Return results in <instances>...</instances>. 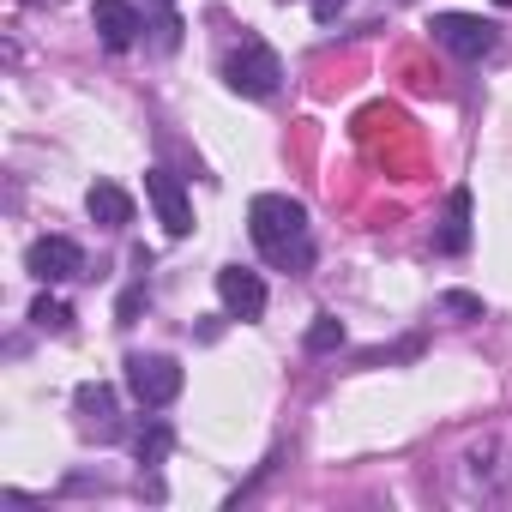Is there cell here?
I'll return each instance as SVG.
<instances>
[{
    "instance_id": "cell-5",
    "label": "cell",
    "mask_w": 512,
    "mask_h": 512,
    "mask_svg": "<svg viewBox=\"0 0 512 512\" xmlns=\"http://www.w3.org/2000/svg\"><path fill=\"white\" fill-rule=\"evenodd\" d=\"M25 266H31L37 284H73V278L85 272V247H79L73 235H43V241H31Z\"/></svg>"
},
{
    "instance_id": "cell-10",
    "label": "cell",
    "mask_w": 512,
    "mask_h": 512,
    "mask_svg": "<svg viewBox=\"0 0 512 512\" xmlns=\"http://www.w3.org/2000/svg\"><path fill=\"white\" fill-rule=\"evenodd\" d=\"M85 211H91V223H103V229H127V223H133V193L115 187V181H91Z\"/></svg>"
},
{
    "instance_id": "cell-13",
    "label": "cell",
    "mask_w": 512,
    "mask_h": 512,
    "mask_svg": "<svg viewBox=\"0 0 512 512\" xmlns=\"http://www.w3.org/2000/svg\"><path fill=\"white\" fill-rule=\"evenodd\" d=\"M31 326L61 338V332H73V308H67V302H55V296H37V302H31Z\"/></svg>"
},
{
    "instance_id": "cell-12",
    "label": "cell",
    "mask_w": 512,
    "mask_h": 512,
    "mask_svg": "<svg viewBox=\"0 0 512 512\" xmlns=\"http://www.w3.org/2000/svg\"><path fill=\"white\" fill-rule=\"evenodd\" d=\"M169 446H175V428H169L163 416H151V422L139 428V440H133V452H139V470H157V464L169 458Z\"/></svg>"
},
{
    "instance_id": "cell-16",
    "label": "cell",
    "mask_w": 512,
    "mask_h": 512,
    "mask_svg": "<svg viewBox=\"0 0 512 512\" xmlns=\"http://www.w3.org/2000/svg\"><path fill=\"white\" fill-rule=\"evenodd\" d=\"M139 308H145V284H133V290L121 296V308H115V314H121V326H133V314H139Z\"/></svg>"
},
{
    "instance_id": "cell-7",
    "label": "cell",
    "mask_w": 512,
    "mask_h": 512,
    "mask_svg": "<svg viewBox=\"0 0 512 512\" xmlns=\"http://www.w3.org/2000/svg\"><path fill=\"white\" fill-rule=\"evenodd\" d=\"M217 296L235 320H260L266 314V278L260 272H247V266H223L217 272Z\"/></svg>"
},
{
    "instance_id": "cell-18",
    "label": "cell",
    "mask_w": 512,
    "mask_h": 512,
    "mask_svg": "<svg viewBox=\"0 0 512 512\" xmlns=\"http://www.w3.org/2000/svg\"><path fill=\"white\" fill-rule=\"evenodd\" d=\"M157 7H175V0H157Z\"/></svg>"
},
{
    "instance_id": "cell-19",
    "label": "cell",
    "mask_w": 512,
    "mask_h": 512,
    "mask_svg": "<svg viewBox=\"0 0 512 512\" xmlns=\"http://www.w3.org/2000/svg\"><path fill=\"white\" fill-rule=\"evenodd\" d=\"M500 7H512V0H500Z\"/></svg>"
},
{
    "instance_id": "cell-1",
    "label": "cell",
    "mask_w": 512,
    "mask_h": 512,
    "mask_svg": "<svg viewBox=\"0 0 512 512\" xmlns=\"http://www.w3.org/2000/svg\"><path fill=\"white\" fill-rule=\"evenodd\" d=\"M247 235L266 253L278 272H308L314 266V229H308V205L290 193H260L247 205Z\"/></svg>"
},
{
    "instance_id": "cell-3",
    "label": "cell",
    "mask_w": 512,
    "mask_h": 512,
    "mask_svg": "<svg viewBox=\"0 0 512 512\" xmlns=\"http://www.w3.org/2000/svg\"><path fill=\"white\" fill-rule=\"evenodd\" d=\"M428 37H434L446 55H458V61H482V55H494V43H500V31H494L488 19H476V13H434V19H428Z\"/></svg>"
},
{
    "instance_id": "cell-17",
    "label": "cell",
    "mask_w": 512,
    "mask_h": 512,
    "mask_svg": "<svg viewBox=\"0 0 512 512\" xmlns=\"http://www.w3.org/2000/svg\"><path fill=\"white\" fill-rule=\"evenodd\" d=\"M338 13H344V0H314V19H320V25H332Z\"/></svg>"
},
{
    "instance_id": "cell-11",
    "label": "cell",
    "mask_w": 512,
    "mask_h": 512,
    "mask_svg": "<svg viewBox=\"0 0 512 512\" xmlns=\"http://www.w3.org/2000/svg\"><path fill=\"white\" fill-rule=\"evenodd\" d=\"M434 247H440V253H464V247H470V193H464V187L446 199V229L434 235Z\"/></svg>"
},
{
    "instance_id": "cell-6",
    "label": "cell",
    "mask_w": 512,
    "mask_h": 512,
    "mask_svg": "<svg viewBox=\"0 0 512 512\" xmlns=\"http://www.w3.org/2000/svg\"><path fill=\"white\" fill-rule=\"evenodd\" d=\"M145 199L157 205V217H163L169 235H187V229H193V205H187L181 175H169V169H145Z\"/></svg>"
},
{
    "instance_id": "cell-2",
    "label": "cell",
    "mask_w": 512,
    "mask_h": 512,
    "mask_svg": "<svg viewBox=\"0 0 512 512\" xmlns=\"http://www.w3.org/2000/svg\"><path fill=\"white\" fill-rule=\"evenodd\" d=\"M223 85H229L235 97H253V103L278 97V85H284V61H278V49L260 43V37H241V43L223 55Z\"/></svg>"
},
{
    "instance_id": "cell-14",
    "label": "cell",
    "mask_w": 512,
    "mask_h": 512,
    "mask_svg": "<svg viewBox=\"0 0 512 512\" xmlns=\"http://www.w3.org/2000/svg\"><path fill=\"white\" fill-rule=\"evenodd\" d=\"M338 344H344V326H338L332 314H320V320L308 326V350H314V356H326V350H338Z\"/></svg>"
},
{
    "instance_id": "cell-15",
    "label": "cell",
    "mask_w": 512,
    "mask_h": 512,
    "mask_svg": "<svg viewBox=\"0 0 512 512\" xmlns=\"http://www.w3.org/2000/svg\"><path fill=\"white\" fill-rule=\"evenodd\" d=\"M440 314H452V320H482V296H470V290H446V296H440Z\"/></svg>"
},
{
    "instance_id": "cell-4",
    "label": "cell",
    "mask_w": 512,
    "mask_h": 512,
    "mask_svg": "<svg viewBox=\"0 0 512 512\" xmlns=\"http://www.w3.org/2000/svg\"><path fill=\"white\" fill-rule=\"evenodd\" d=\"M127 392L139 410H163L181 392V362L175 356H127Z\"/></svg>"
},
{
    "instance_id": "cell-8",
    "label": "cell",
    "mask_w": 512,
    "mask_h": 512,
    "mask_svg": "<svg viewBox=\"0 0 512 512\" xmlns=\"http://www.w3.org/2000/svg\"><path fill=\"white\" fill-rule=\"evenodd\" d=\"M91 31L103 37V49H133L139 43V31H145V19L133 13V0H97L91 7Z\"/></svg>"
},
{
    "instance_id": "cell-9",
    "label": "cell",
    "mask_w": 512,
    "mask_h": 512,
    "mask_svg": "<svg viewBox=\"0 0 512 512\" xmlns=\"http://www.w3.org/2000/svg\"><path fill=\"white\" fill-rule=\"evenodd\" d=\"M73 404H79V428H85V434H97V440H115V434H121L115 392H109L103 380H85V386L73 392Z\"/></svg>"
}]
</instances>
